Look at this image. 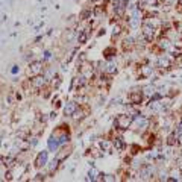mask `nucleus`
Returning <instances> with one entry per match:
<instances>
[{
  "label": "nucleus",
  "mask_w": 182,
  "mask_h": 182,
  "mask_svg": "<svg viewBox=\"0 0 182 182\" xmlns=\"http://www.w3.org/2000/svg\"><path fill=\"white\" fill-rule=\"evenodd\" d=\"M120 32H121L120 26H114V27H113V36H117V35H120Z\"/></svg>",
  "instance_id": "a211bd4d"
},
{
  "label": "nucleus",
  "mask_w": 182,
  "mask_h": 182,
  "mask_svg": "<svg viewBox=\"0 0 182 182\" xmlns=\"http://www.w3.org/2000/svg\"><path fill=\"white\" fill-rule=\"evenodd\" d=\"M30 85L35 90H40V88H43L46 85V78L41 76V74H36V76H34V78L30 79Z\"/></svg>",
  "instance_id": "7ed1b4c3"
},
{
  "label": "nucleus",
  "mask_w": 182,
  "mask_h": 182,
  "mask_svg": "<svg viewBox=\"0 0 182 182\" xmlns=\"http://www.w3.org/2000/svg\"><path fill=\"white\" fill-rule=\"evenodd\" d=\"M132 120H134V117L129 115V114H120V115H117L114 124H115L119 129H128L130 126V123H132Z\"/></svg>",
  "instance_id": "f257e3e1"
},
{
  "label": "nucleus",
  "mask_w": 182,
  "mask_h": 182,
  "mask_svg": "<svg viewBox=\"0 0 182 182\" xmlns=\"http://www.w3.org/2000/svg\"><path fill=\"white\" fill-rule=\"evenodd\" d=\"M152 71H153V70H152V67H144V69H143V71H141V76L147 78V76L150 74V73H152Z\"/></svg>",
  "instance_id": "4468645a"
},
{
  "label": "nucleus",
  "mask_w": 182,
  "mask_h": 182,
  "mask_svg": "<svg viewBox=\"0 0 182 182\" xmlns=\"http://www.w3.org/2000/svg\"><path fill=\"white\" fill-rule=\"evenodd\" d=\"M96 176H100V173H99L97 170H94V168H93V170L90 172V179H91V181H96Z\"/></svg>",
  "instance_id": "dca6fc26"
},
{
  "label": "nucleus",
  "mask_w": 182,
  "mask_h": 182,
  "mask_svg": "<svg viewBox=\"0 0 182 182\" xmlns=\"http://www.w3.org/2000/svg\"><path fill=\"white\" fill-rule=\"evenodd\" d=\"M87 38H88L87 30L80 32V35H79V43H80V44H85V43H87Z\"/></svg>",
  "instance_id": "f8f14e48"
},
{
  "label": "nucleus",
  "mask_w": 182,
  "mask_h": 182,
  "mask_svg": "<svg viewBox=\"0 0 182 182\" xmlns=\"http://www.w3.org/2000/svg\"><path fill=\"white\" fill-rule=\"evenodd\" d=\"M147 124H149V120H147V119H143V117H140L138 120H137V126H138V129H144Z\"/></svg>",
  "instance_id": "9d476101"
},
{
  "label": "nucleus",
  "mask_w": 182,
  "mask_h": 182,
  "mask_svg": "<svg viewBox=\"0 0 182 182\" xmlns=\"http://www.w3.org/2000/svg\"><path fill=\"white\" fill-rule=\"evenodd\" d=\"M49 147L52 149V150H56V149H58V141H56V138H55V137H52V138H50V141H49Z\"/></svg>",
  "instance_id": "ddd939ff"
},
{
  "label": "nucleus",
  "mask_w": 182,
  "mask_h": 182,
  "mask_svg": "<svg viewBox=\"0 0 182 182\" xmlns=\"http://www.w3.org/2000/svg\"><path fill=\"white\" fill-rule=\"evenodd\" d=\"M143 35H144L146 41H152L153 36H155V27L152 26L150 23H146V25L143 26Z\"/></svg>",
  "instance_id": "f03ea898"
},
{
  "label": "nucleus",
  "mask_w": 182,
  "mask_h": 182,
  "mask_svg": "<svg viewBox=\"0 0 182 182\" xmlns=\"http://www.w3.org/2000/svg\"><path fill=\"white\" fill-rule=\"evenodd\" d=\"M152 174H153V168H152V165H146V167H143V168H141V172H140V176H141L143 179H149Z\"/></svg>",
  "instance_id": "6e6552de"
},
{
  "label": "nucleus",
  "mask_w": 182,
  "mask_h": 182,
  "mask_svg": "<svg viewBox=\"0 0 182 182\" xmlns=\"http://www.w3.org/2000/svg\"><path fill=\"white\" fill-rule=\"evenodd\" d=\"M100 146H102V149H103V150H106V152H108V150L111 149V143H109V141H102V143H100Z\"/></svg>",
  "instance_id": "2eb2a0df"
},
{
  "label": "nucleus",
  "mask_w": 182,
  "mask_h": 182,
  "mask_svg": "<svg viewBox=\"0 0 182 182\" xmlns=\"http://www.w3.org/2000/svg\"><path fill=\"white\" fill-rule=\"evenodd\" d=\"M146 3H147V5H156L158 0H146Z\"/></svg>",
  "instance_id": "aec40b11"
},
{
  "label": "nucleus",
  "mask_w": 182,
  "mask_h": 182,
  "mask_svg": "<svg viewBox=\"0 0 182 182\" xmlns=\"http://www.w3.org/2000/svg\"><path fill=\"white\" fill-rule=\"evenodd\" d=\"M105 71H106V73H115V71H117V67L114 65L113 62H109V64H106V67H105Z\"/></svg>",
  "instance_id": "9b49d317"
},
{
  "label": "nucleus",
  "mask_w": 182,
  "mask_h": 182,
  "mask_svg": "<svg viewBox=\"0 0 182 182\" xmlns=\"http://www.w3.org/2000/svg\"><path fill=\"white\" fill-rule=\"evenodd\" d=\"M161 47L167 49V47H168V41H167V40H163V41H161Z\"/></svg>",
  "instance_id": "6ab92c4d"
},
{
  "label": "nucleus",
  "mask_w": 182,
  "mask_h": 182,
  "mask_svg": "<svg viewBox=\"0 0 182 182\" xmlns=\"http://www.w3.org/2000/svg\"><path fill=\"white\" fill-rule=\"evenodd\" d=\"M105 181H114V179H115V178H114V176H111V174H108V176H106V178H103Z\"/></svg>",
  "instance_id": "412c9836"
},
{
  "label": "nucleus",
  "mask_w": 182,
  "mask_h": 182,
  "mask_svg": "<svg viewBox=\"0 0 182 182\" xmlns=\"http://www.w3.org/2000/svg\"><path fill=\"white\" fill-rule=\"evenodd\" d=\"M76 111H78V103L76 102H69L65 105V108H64V114L65 115H73Z\"/></svg>",
  "instance_id": "423d86ee"
},
{
  "label": "nucleus",
  "mask_w": 182,
  "mask_h": 182,
  "mask_svg": "<svg viewBox=\"0 0 182 182\" xmlns=\"http://www.w3.org/2000/svg\"><path fill=\"white\" fill-rule=\"evenodd\" d=\"M181 3H182V0H181Z\"/></svg>",
  "instance_id": "5701e85b"
},
{
  "label": "nucleus",
  "mask_w": 182,
  "mask_h": 182,
  "mask_svg": "<svg viewBox=\"0 0 182 182\" xmlns=\"http://www.w3.org/2000/svg\"><path fill=\"white\" fill-rule=\"evenodd\" d=\"M41 71H43V62H40V61H35V62H32V64L29 65V73H30L32 76L41 74Z\"/></svg>",
  "instance_id": "20e7f679"
},
{
  "label": "nucleus",
  "mask_w": 182,
  "mask_h": 182,
  "mask_svg": "<svg viewBox=\"0 0 182 182\" xmlns=\"http://www.w3.org/2000/svg\"><path fill=\"white\" fill-rule=\"evenodd\" d=\"M165 3H167V5H173L174 2H176V0H164Z\"/></svg>",
  "instance_id": "4be33fe9"
},
{
  "label": "nucleus",
  "mask_w": 182,
  "mask_h": 182,
  "mask_svg": "<svg viewBox=\"0 0 182 182\" xmlns=\"http://www.w3.org/2000/svg\"><path fill=\"white\" fill-rule=\"evenodd\" d=\"M143 100V93L140 91V90H135V91H130L129 93V102L134 105L140 103Z\"/></svg>",
  "instance_id": "39448f33"
},
{
  "label": "nucleus",
  "mask_w": 182,
  "mask_h": 182,
  "mask_svg": "<svg viewBox=\"0 0 182 182\" xmlns=\"http://www.w3.org/2000/svg\"><path fill=\"white\" fill-rule=\"evenodd\" d=\"M170 64H172V61H170V58H168L167 55L161 56V58L158 59V65H159V67H163V69H167V67H170Z\"/></svg>",
  "instance_id": "1a4fd4ad"
},
{
  "label": "nucleus",
  "mask_w": 182,
  "mask_h": 182,
  "mask_svg": "<svg viewBox=\"0 0 182 182\" xmlns=\"http://www.w3.org/2000/svg\"><path fill=\"white\" fill-rule=\"evenodd\" d=\"M61 152H62V153L58 155V161H62V159H64L65 156H69V153H70V152H67V150H61Z\"/></svg>",
  "instance_id": "f3484780"
},
{
  "label": "nucleus",
  "mask_w": 182,
  "mask_h": 182,
  "mask_svg": "<svg viewBox=\"0 0 182 182\" xmlns=\"http://www.w3.org/2000/svg\"><path fill=\"white\" fill-rule=\"evenodd\" d=\"M46 163H47V152L38 153L36 159H35V167H43V165H46Z\"/></svg>",
  "instance_id": "0eeeda50"
}]
</instances>
